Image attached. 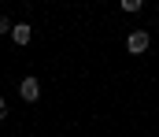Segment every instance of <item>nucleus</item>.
<instances>
[{
	"instance_id": "f257e3e1",
	"label": "nucleus",
	"mask_w": 159,
	"mask_h": 137,
	"mask_svg": "<svg viewBox=\"0 0 159 137\" xmlns=\"http://www.w3.org/2000/svg\"><path fill=\"white\" fill-rule=\"evenodd\" d=\"M148 41H152V37H148V30H133V34L126 37V48H129L133 56H141V52L148 48Z\"/></svg>"
},
{
	"instance_id": "f03ea898",
	"label": "nucleus",
	"mask_w": 159,
	"mask_h": 137,
	"mask_svg": "<svg viewBox=\"0 0 159 137\" xmlns=\"http://www.w3.org/2000/svg\"><path fill=\"white\" fill-rule=\"evenodd\" d=\"M19 93H22V100H30V104H34V100H41V82L34 78V74H30V78H22Z\"/></svg>"
},
{
	"instance_id": "7ed1b4c3",
	"label": "nucleus",
	"mask_w": 159,
	"mask_h": 137,
	"mask_svg": "<svg viewBox=\"0 0 159 137\" xmlns=\"http://www.w3.org/2000/svg\"><path fill=\"white\" fill-rule=\"evenodd\" d=\"M30 37H34V30H30L26 22H19V26H11V41H15V45H30Z\"/></svg>"
},
{
	"instance_id": "20e7f679",
	"label": "nucleus",
	"mask_w": 159,
	"mask_h": 137,
	"mask_svg": "<svg viewBox=\"0 0 159 137\" xmlns=\"http://www.w3.org/2000/svg\"><path fill=\"white\" fill-rule=\"evenodd\" d=\"M122 11H141V0H122Z\"/></svg>"
},
{
	"instance_id": "39448f33",
	"label": "nucleus",
	"mask_w": 159,
	"mask_h": 137,
	"mask_svg": "<svg viewBox=\"0 0 159 137\" xmlns=\"http://www.w3.org/2000/svg\"><path fill=\"white\" fill-rule=\"evenodd\" d=\"M0 34H11V19L7 15H0Z\"/></svg>"
},
{
	"instance_id": "423d86ee",
	"label": "nucleus",
	"mask_w": 159,
	"mask_h": 137,
	"mask_svg": "<svg viewBox=\"0 0 159 137\" xmlns=\"http://www.w3.org/2000/svg\"><path fill=\"white\" fill-rule=\"evenodd\" d=\"M4 119H7V100L0 96V122H4Z\"/></svg>"
}]
</instances>
